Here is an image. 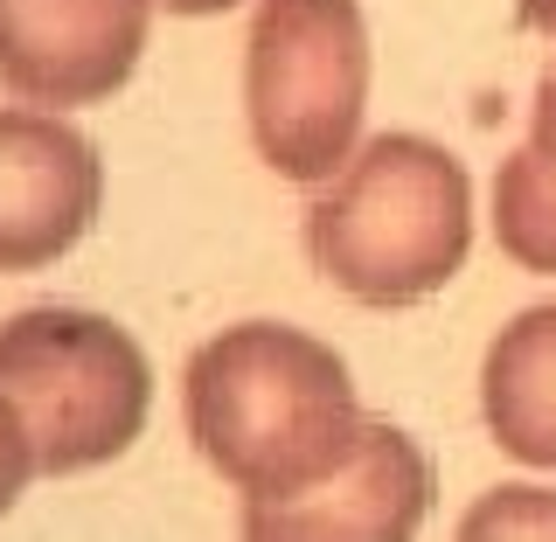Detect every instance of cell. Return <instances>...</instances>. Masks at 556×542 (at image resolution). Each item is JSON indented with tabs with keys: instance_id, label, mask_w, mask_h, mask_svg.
Masks as SVG:
<instances>
[{
	"instance_id": "30bf717a",
	"label": "cell",
	"mask_w": 556,
	"mask_h": 542,
	"mask_svg": "<svg viewBox=\"0 0 556 542\" xmlns=\"http://www.w3.org/2000/svg\"><path fill=\"white\" fill-rule=\"evenodd\" d=\"M452 542H556V487H494L466 508Z\"/></svg>"
},
{
	"instance_id": "7c38bea8",
	"label": "cell",
	"mask_w": 556,
	"mask_h": 542,
	"mask_svg": "<svg viewBox=\"0 0 556 542\" xmlns=\"http://www.w3.org/2000/svg\"><path fill=\"white\" fill-rule=\"evenodd\" d=\"M529 153L535 167L556 181V63L543 70V84H535V126H529Z\"/></svg>"
},
{
	"instance_id": "6da1fadb",
	"label": "cell",
	"mask_w": 556,
	"mask_h": 542,
	"mask_svg": "<svg viewBox=\"0 0 556 542\" xmlns=\"http://www.w3.org/2000/svg\"><path fill=\"white\" fill-rule=\"evenodd\" d=\"M181 417L195 452L243 501L313 487L362 439L348 362L278 320H243L202 341L181 369Z\"/></svg>"
},
{
	"instance_id": "7a4b0ae2",
	"label": "cell",
	"mask_w": 556,
	"mask_h": 542,
	"mask_svg": "<svg viewBox=\"0 0 556 542\" xmlns=\"http://www.w3.org/2000/svg\"><path fill=\"white\" fill-rule=\"evenodd\" d=\"M473 243V188L445 147L382 133L306 209V257L362 306H417L452 286Z\"/></svg>"
},
{
	"instance_id": "52a82bcc",
	"label": "cell",
	"mask_w": 556,
	"mask_h": 542,
	"mask_svg": "<svg viewBox=\"0 0 556 542\" xmlns=\"http://www.w3.org/2000/svg\"><path fill=\"white\" fill-rule=\"evenodd\" d=\"M104 167L56 112H0V272H42L91 230Z\"/></svg>"
},
{
	"instance_id": "ba28073f",
	"label": "cell",
	"mask_w": 556,
	"mask_h": 542,
	"mask_svg": "<svg viewBox=\"0 0 556 542\" xmlns=\"http://www.w3.org/2000/svg\"><path fill=\"white\" fill-rule=\"evenodd\" d=\"M480 411L501 452L556 474V306H529L480 362Z\"/></svg>"
},
{
	"instance_id": "5b68a950",
	"label": "cell",
	"mask_w": 556,
	"mask_h": 542,
	"mask_svg": "<svg viewBox=\"0 0 556 542\" xmlns=\"http://www.w3.org/2000/svg\"><path fill=\"white\" fill-rule=\"evenodd\" d=\"M431 515V459L410 431L362 417L334 474L292 494L243 501V542H417Z\"/></svg>"
},
{
	"instance_id": "277c9868",
	"label": "cell",
	"mask_w": 556,
	"mask_h": 542,
	"mask_svg": "<svg viewBox=\"0 0 556 542\" xmlns=\"http://www.w3.org/2000/svg\"><path fill=\"white\" fill-rule=\"evenodd\" d=\"M369 104V22L362 0H257L243 42V112L271 174L334 181L355 161Z\"/></svg>"
},
{
	"instance_id": "9c48e42d",
	"label": "cell",
	"mask_w": 556,
	"mask_h": 542,
	"mask_svg": "<svg viewBox=\"0 0 556 542\" xmlns=\"http://www.w3.org/2000/svg\"><path fill=\"white\" fill-rule=\"evenodd\" d=\"M494 237L521 272H556V181L529 147L494 174Z\"/></svg>"
},
{
	"instance_id": "3957f363",
	"label": "cell",
	"mask_w": 556,
	"mask_h": 542,
	"mask_svg": "<svg viewBox=\"0 0 556 542\" xmlns=\"http://www.w3.org/2000/svg\"><path fill=\"white\" fill-rule=\"evenodd\" d=\"M0 396L35 445V474H91L147 431L153 369L126 327L28 306L0 327Z\"/></svg>"
},
{
	"instance_id": "8992f818",
	"label": "cell",
	"mask_w": 556,
	"mask_h": 542,
	"mask_svg": "<svg viewBox=\"0 0 556 542\" xmlns=\"http://www.w3.org/2000/svg\"><path fill=\"white\" fill-rule=\"evenodd\" d=\"M153 0H0V84L28 104H98L132 77Z\"/></svg>"
},
{
	"instance_id": "5bb4252c",
	"label": "cell",
	"mask_w": 556,
	"mask_h": 542,
	"mask_svg": "<svg viewBox=\"0 0 556 542\" xmlns=\"http://www.w3.org/2000/svg\"><path fill=\"white\" fill-rule=\"evenodd\" d=\"M167 14H223V8H237V0H161Z\"/></svg>"
},
{
	"instance_id": "8fae6325",
	"label": "cell",
	"mask_w": 556,
	"mask_h": 542,
	"mask_svg": "<svg viewBox=\"0 0 556 542\" xmlns=\"http://www.w3.org/2000/svg\"><path fill=\"white\" fill-rule=\"evenodd\" d=\"M28 474H35V445H28V431H22V417H14V404L0 396V515L22 501Z\"/></svg>"
},
{
	"instance_id": "4fadbf2b",
	"label": "cell",
	"mask_w": 556,
	"mask_h": 542,
	"mask_svg": "<svg viewBox=\"0 0 556 542\" xmlns=\"http://www.w3.org/2000/svg\"><path fill=\"white\" fill-rule=\"evenodd\" d=\"M521 22H529L535 35H549V42H556V0H521Z\"/></svg>"
}]
</instances>
